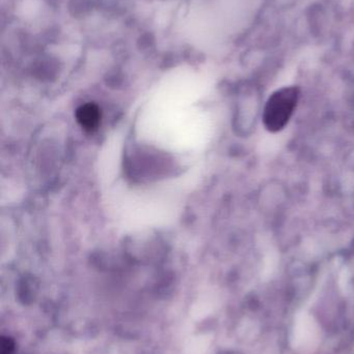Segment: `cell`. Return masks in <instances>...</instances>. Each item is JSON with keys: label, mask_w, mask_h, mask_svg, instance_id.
I'll return each mask as SVG.
<instances>
[{"label": "cell", "mask_w": 354, "mask_h": 354, "mask_svg": "<svg viewBox=\"0 0 354 354\" xmlns=\"http://www.w3.org/2000/svg\"><path fill=\"white\" fill-rule=\"evenodd\" d=\"M319 341L320 328L313 316L306 311L297 314L291 336L293 348L303 353H312Z\"/></svg>", "instance_id": "7a4b0ae2"}, {"label": "cell", "mask_w": 354, "mask_h": 354, "mask_svg": "<svg viewBox=\"0 0 354 354\" xmlns=\"http://www.w3.org/2000/svg\"><path fill=\"white\" fill-rule=\"evenodd\" d=\"M301 97L297 86H285L274 91L263 107L262 120L266 130L278 133L288 126Z\"/></svg>", "instance_id": "6da1fadb"}, {"label": "cell", "mask_w": 354, "mask_h": 354, "mask_svg": "<svg viewBox=\"0 0 354 354\" xmlns=\"http://www.w3.org/2000/svg\"><path fill=\"white\" fill-rule=\"evenodd\" d=\"M0 354H15V343L10 338H2Z\"/></svg>", "instance_id": "8992f818"}, {"label": "cell", "mask_w": 354, "mask_h": 354, "mask_svg": "<svg viewBox=\"0 0 354 354\" xmlns=\"http://www.w3.org/2000/svg\"><path fill=\"white\" fill-rule=\"evenodd\" d=\"M287 192L280 183H268L261 189L259 194V203L261 208L267 212H274L286 202Z\"/></svg>", "instance_id": "277c9868"}, {"label": "cell", "mask_w": 354, "mask_h": 354, "mask_svg": "<svg viewBox=\"0 0 354 354\" xmlns=\"http://www.w3.org/2000/svg\"><path fill=\"white\" fill-rule=\"evenodd\" d=\"M263 107L259 97H245L236 109V129L242 136H249L253 134L257 127L259 118L262 116Z\"/></svg>", "instance_id": "3957f363"}, {"label": "cell", "mask_w": 354, "mask_h": 354, "mask_svg": "<svg viewBox=\"0 0 354 354\" xmlns=\"http://www.w3.org/2000/svg\"><path fill=\"white\" fill-rule=\"evenodd\" d=\"M100 120L99 110L95 106L87 105L78 111V120L85 128L93 129Z\"/></svg>", "instance_id": "5b68a950"}]
</instances>
